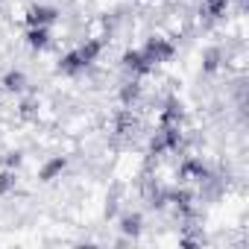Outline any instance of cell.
I'll return each mask as SVG.
<instances>
[{
  "mask_svg": "<svg viewBox=\"0 0 249 249\" xmlns=\"http://www.w3.org/2000/svg\"><path fill=\"white\" fill-rule=\"evenodd\" d=\"M144 56H147V62L156 68V65H164V62H170L173 59V53H176V47H173V41H167V38H150L147 44H144V50H141Z\"/></svg>",
  "mask_w": 249,
  "mask_h": 249,
  "instance_id": "1",
  "label": "cell"
},
{
  "mask_svg": "<svg viewBox=\"0 0 249 249\" xmlns=\"http://www.w3.org/2000/svg\"><path fill=\"white\" fill-rule=\"evenodd\" d=\"M56 18H59V9L56 6H47V3H38V6H30L27 9V24L30 27H50Z\"/></svg>",
  "mask_w": 249,
  "mask_h": 249,
  "instance_id": "2",
  "label": "cell"
},
{
  "mask_svg": "<svg viewBox=\"0 0 249 249\" xmlns=\"http://www.w3.org/2000/svg\"><path fill=\"white\" fill-rule=\"evenodd\" d=\"M123 68L132 71V73H138V76H147V73L153 71V65L147 62V56H144L141 50H129V53H123Z\"/></svg>",
  "mask_w": 249,
  "mask_h": 249,
  "instance_id": "3",
  "label": "cell"
},
{
  "mask_svg": "<svg viewBox=\"0 0 249 249\" xmlns=\"http://www.w3.org/2000/svg\"><path fill=\"white\" fill-rule=\"evenodd\" d=\"M88 65L82 62V56H79V50H71V53H65L62 59H59V73H65V76H76V73H82Z\"/></svg>",
  "mask_w": 249,
  "mask_h": 249,
  "instance_id": "4",
  "label": "cell"
},
{
  "mask_svg": "<svg viewBox=\"0 0 249 249\" xmlns=\"http://www.w3.org/2000/svg\"><path fill=\"white\" fill-rule=\"evenodd\" d=\"M65 167H68V159H65V156H56V159H50V161L38 170V179H41V182H53V179L62 176Z\"/></svg>",
  "mask_w": 249,
  "mask_h": 249,
  "instance_id": "5",
  "label": "cell"
},
{
  "mask_svg": "<svg viewBox=\"0 0 249 249\" xmlns=\"http://www.w3.org/2000/svg\"><path fill=\"white\" fill-rule=\"evenodd\" d=\"M24 38H27V44H30L33 50H44V47H50V30H47V27H30Z\"/></svg>",
  "mask_w": 249,
  "mask_h": 249,
  "instance_id": "6",
  "label": "cell"
},
{
  "mask_svg": "<svg viewBox=\"0 0 249 249\" xmlns=\"http://www.w3.org/2000/svg\"><path fill=\"white\" fill-rule=\"evenodd\" d=\"M76 50H79L82 62H85V65H91V62H94V59L103 53V41H97V38H88V41H85L82 47H76Z\"/></svg>",
  "mask_w": 249,
  "mask_h": 249,
  "instance_id": "7",
  "label": "cell"
},
{
  "mask_svg": "<svg viewBox=\"0 0 249 249\" xmlns=\"http://www.w3.org/2000/svg\"><path fill=\"white\" fill-rule=\"evenodd\" d=\"M0 82H3V88H6V91H15V94H18V91H24L27 76H24V71H9Z\"/></svg>",
  "mask_w": 249,
  "mask_h": 249,
  "instance_id": "8",
  "label": "cell"
},
{
  "mask_svg": "<svg viewBox=\"0 0 249 249\" xmlns=\"http://www.w3.org/2000/svg\"><path fill=\"white\" fill-rule=\"evenodd\" d=\"M202 9H205V15H211V18H223L226 9H229V0H202Z\"/></svg>",
  "mask_w": 249,
  "mask_h": 249,
  "instance_id": "9",
  "label": "cell"
},
{
  "mask_svg": "<svg viewBox=\"0 0 249 249\" xmlns=\"http://www.w3.org/2000/svg\"><path fill=\"white\" fill-rule=\"evenodd\" d=\"M120 231H126V234L135 237L141 231V214H126V217L120 220Z\"/></svg>",
  "mask_w": 249,
  "mask_h": 249,
  "instance_id": "10",
  "label": "cell"
},
{
  "mask_svg": "<svg viewBox=\"0 0 249 249\" xmlns=\"http://www.w3.org/2000/svg\"><path fill=\"white\" fill-rule=\"evenodd\" d=\"M15 185H18V176H15V170H12V167L0 173V196L9 194V191H15Z\"/></svg>",
  "mask_w": 249,
  "mask_h": 249,
  "instance_id": "11",
  "label": "cell"
},
{
  "mask_svg": "<svg viewBox=\"0 0 249 249\" xmlns=\"http://www.w3.org/2000/svg\"><path fill=\"white\" fill-rule=\"evenodd\" d=\"M217 68H220V50L211 47V50H205V65H202V71H205V73H214Z\"/></svg>",
  "mask_w": 249,
  "mask_h": 249,
  "instance_id": "12",
  "label": "cell"
},
{
  "mask_svg": "<svg viewBox=\"0 0 249 249\" xmlns=\"http://www.w3.org/2000/svg\"><path fill=\"white\" fill-rule=\"evenodd\" d=\"M138 97H141V85H138V82H129L126 88H123V91H120V100H123V103H126V106H129V103H135Z\"/></svg>",
  "mask_w": 249,
  "mask_h": 249,
  "instance_id": "13",
  "label": "cell"
}]
</instances>
